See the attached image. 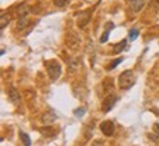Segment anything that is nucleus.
I'll return each mask as SVG.
<instances>
[{
  "label": "nucleus",
  "mask_w": 159,
  "mask_h": 146,
  "mask_svg": "<svg viewBox=\"0 0 159 146\" xmlns=\"http://www.w3.org/2000/svg\"><path fill=\"white\" fill-rule=\"evenodd\" d=\"M118 84L121 90H128L133 86L136 84V75L131 69H127L124 73H121V75L118 77Z\"/></svg>",
  "instance_id": "obj_1"
},
{
  "label": "nucleus",
  "mask_w": 159,
  "mask_h": 146,
  "mask_svg": "<svg viewBox=\"0 0 159 146\" xmlns=\"http://www.w3.org/2000/svg\"><path fill=\"white\" fill-rule=\"evenodd\" d=\"M46 68H47V74H49L50 80H53V81L59 78L61 74H62V67H61L59 61H56V59L46 62Z\"/></svg>",
  "instance_id": "obj_2"
},
{
  "label": "nucleus",
  "mask_w": 159,
  "mask_h": 146,
  "mask_svg": "<svg viewBox=\"0 0 159 146\" xmlns=\"http://www.w3.org/2000/svg\"><path fill=\"white\" fill-rule=\"evenodd\" d=\"M66 45H68L69 49L77 50L80 46H81V37L78 35V33H75V31H69V33L66 34Z\"/></svg>",
  "instance_id": "obj_3"
},
{
  "label": "nucleus",
  "mask_w": 159,
  "mask_h": 146,
  "mask_svg": "<svg viewBox=\"0 0 159 146\" xmlns=\"http://www.w3.org/2000/svg\"><path fill=\"white\" fill-rule=\"evenodd\" d=\"M100 131H102L105 136H112L115 131L114 121H103V123L100 124Z\"/></svg>",
  "instance_id": "obj_4"
},
{
  "label": "nucleus",
  "mask_w": 159,
  "mask_h": 146,
  "mask_svg": "<svg viewBox=\"0 0 159 146\" xmlns=\"http://www.w3.org/2000/svg\"><path fill=\"white\" fill-rule=\"evenodd\" d=\"M116 99H118V97H116V96H114V95H112V96H108V97H106V99L102 102V111H103V112H109V111L114 108Z\"/></svg>",
  "instance_id": "obj_5"
},
{
  "label": "nucleus",
  "mask_w": 159,
  "mask_h": 146,
  "mask_svg": "<svg viewBox=\"0 0 159 146\" xmlns=\"http://www.w3.org/2000/svg\"><path fill=\"white\" fill-rule=\"evenodd\" d=\"M7 96H9V101H11L12 103H15V105L19 103V99H21V97H19V92H18L15 87H11V89L7 90Z\"/></svg>",
  "instance_id": "obj_6"
},
{
  "label": "nucleus",
  "mask_w": 159,
  "mask_h": 146,
  "mask_svg": "<svg viewBox=\"0 0 159 146\" xmlns=\"http://www.w3.org/2000/svg\"><path fill=\"white\" fill-rule=\"evenodd\" d=\"M146 5V0H131V11L140 12Z\"/></svg>",
  "instance_id": "obj_7"
},
{
  "label": "nucleus",
  "mask_w": 159,
  "mask_h": 146,
  "mask_svg": "<svg viewBox=\"0 0 159 146\" xmlns=\"http://www.w3.org/2000/svg\"><path fill=\"white\" fill-rule=\"evenodd\" d=\"M30 19H28V15H24V16H19L18 18V24H16V30L18 31H22L27 25H28Z\"/></svg>",
  "instance_id": "obj_8"
},
{
  "label": "nucleus",
  "mask_w": 159,
  "mask_h": 146,
  "mask_svg": "<svg viewBox=\"0 0 159 146\" xmlns=\"http://www.w3.org/2000/svg\"><path fill=\"white\" fill-rule=\"evenodd\" d=\"M57 118V115H56V112L55 111H49L47 114H44L43 115V123L44 124H52L55 120Z\"/></svg>",
  "instance_id": "obj_9"
},
{
  "label": "nucleus",
  "mask_w": 159,
  "mask_h": 146,
  "mask_svg": "<svg viewBox=\"0 0 159 146\" xmlns=\"http://www.w3.org/2000/svg\"><path fill=\"white\" fill-rule=\"evenodd\" d=\"M40 133L44 136V137H52V136H55L56 130L53 129L52 125H46V127H43V129H40Z\"/></svg>",
  "instance_id": "obj_10"
},
{
  "label": "nucleus",
  "mask_w": 159,
  "mask_h": 146,
  "mask_svg": "<svg viewBox=\"0 0 159 146\" xmlns=\"http://www.w3.org/2000/svg\"><path fill=\"white\" fill-rule=\"evenodd\" d=\"M127 43H128V40H122V41H119L118 45H115L114 46V53H121V52L127 47Z\"/></svg>",
  "instance_id": "obj_11"
},
{
  "label": "nucleus",
  "mask_w": 159,
  "mask_h": 146,
  "mask_svg": "<svg viewBox=\"0 0 159 146\" xmlns=\"http://www.w3.org/2000/svg\"><path fill=\"white\" fill-rule=\"evenodd\" d=\"M89 22H90V13H89V12H84V16L81 18V19H78V27L83 28V27H85Z\"/></svg>",
  "instance_id": "obj_12"
},
{
  "label": "nucleus",
  "mask_w": 159,
  "mask_h": 146,
  "mask_svg": "<svg viewBox=\"0 0 159 146\" xmlns=\"http://www.w3.org/2000/svg\"><path fill=\"white\" fill-rule=\"evenodd\" d=\"M9 22H11V16H9V15H6L5 12H2V18H0V28L5 30V27Z\"/></svg>",
  "instance_id": "obj_13"
},
{
  "label": "nucleus",
  "mask_w": 159,
  "mask_h": 146,
  "mask_svg": "<svg viewBox=\"0 0 159 146\" xmlns=\"http://www.w3.org/2000/svg\"><path fill=\"white\" fill-rule=\"evenodd\" d=\"M19 136H21V140H22L24 146H31V140H30V137L27 133H24V131H19Z\"/></svg>",
  "instance_id": "obj_14"
},
{
  "label": "nucleus",
  "mask_w": 159,
  "mask_h": 146,
  "mask_svg": "<svg viewBox=\"0 0 159 146\" xmlns=\"http://www.w3.org/2000/svg\"><path fill=\"white\" fill-rule=\"evenodd\" d=\"M121 62H122V58H118V59H115L114 62H111V64H109V67L106 68V69H109V71H111V69H114V68H116V65H119Z\"/></svg>",
  "instance_id": "obj_15"
},
{
  "label": "nucleus",
  "mask_w": 159,
  "mask_h": 146,
  "mask_svg": "<svg viewBox=\"0 0 159 146\" xmlns=\"http://www.w3.org/2000/svg\"><path fill=\"white\" fill-rule=\"evenodd\" d=\"M53 3H55L56 7H65L68 5V0H53Z\"/></svg>",
  "instance_id": "obj_16"
},
{
  "label": "nucleus",
  "mask_w": 159,
  "mask_h": 146,
  "mask_svg": "<svg viewBox=\"0 0 159 146\" xmlns=\"http://www.w3.org/2000/svg\"><path fill=\"white\" fill-rule=\"evenodd\" d=\"M139 34H140V31L137 28H131L130 30V40H136L137 37H139Z\"/></svg>",
  "instance_id": "obj_17"
},
{
  "label": "nucleus",
  "mask_w": 159,
  "mask_h": 146,
  "mask_svg": "<svg viewBox=\"0 0 159 146\" xmlns=\"http://www.w3.org/2000/svg\"><path fill=\"white\" fill-rule=\"evenodd\" d=\"M77 67H78V59H71L69 61V69L74 71V69H77Z\"/></svg>",
  "instance_id": "obj_18"
},
{
  "label": "nucleus",
  "mask_w": 159,
  "mask_h": 146,
  "mask_svg": "<svg viewBox=\"0 0 159 146\" xmlns=\"http://www.w3.org/2000/svg\"><path fill=\"white\" fill-rule=\"evenodd\" d=\"M109 33H111V31H105V33H103V35L102 37H100V39H99V43H106V41H108V39H109Z\"/></svg>",
  "instance_id": "obj_19"
},
{
  "label": "nucleus",
  "mask_w": 159,
  "mask_h": 146,
  "mask_svg": "<svg viewBox=\"0 0 159 146\" xmlns=\"http://www.w3.org/2000/svg\"><path fill=\"white\" fill-rule=\"evenodd\" d=\"M84 112H85V109H84V108H80V109H75V115H77V117H83V115H84Z\"/></svg>",
  "instance_id": "obj_20"
}]
</instances>
